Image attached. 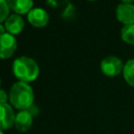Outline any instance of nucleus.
Instances as JSON below:
<instances>
[{"instance_id": "obj_11", "label": "nucleus", "mask_w": 134, "mask_h": 134, "mask_svg": "<svg viewBox=\"0 0 134 134\" xmlns=\"http://www.w3.org/2000/svg\"><path fill=\"white\" fill-rule=\"evenodd\" d=\"M122 72H124V77L126 82L130 86L134 87V59H131L126 63V65L124 66Z\"/></svg>"}, {"instance_id": "obj_19", "label": "nucleus", "mask_w": 134, "mask_h": 134, "mask_svg": "<svg viewBox=\"0 0 134 134\" xmlns=\"http://www.w3.org/2000/svg\"><path fill=\"white\" fill-rule=\"evenodd\" d=\"M90 1H93V0H90Z\"/></svg>"}, {"instance_id": "obj_9", "label": "nucleus", "mask_w": 134, "mask_h": 134, "mask_svg": "<svg viewBox=\"0 0 134 134\" xmlns=\"http://www.w3.org/2000/svg\"><path fill=\"white\" fill-rule=\"evenodd\" d=\"M15 127L20 132L27 131L32 125V114L28 110H21L16 114Z\"/></svg>"}, {"instance_id": "obj_14", "label": "nucleus", "mask_w": 134, "mask_h": 134, "mask_svg": "<svg viewBox=\"0 0 134 134\" xmlns=\"http://www.w3.org/2000/svg\"><path fill=\"white\" fill-rule=\"evenodd\" d=\"M7 100V94L4 90L0 89V104H6Z\"/></svg>"}, {"instance_id": "obj_2", "label": "nucleus", "mask_w": 134, "mask_h": 134, "mask_svg": "<svg viewBox=\"0 0 134 134\" xmlns=\"http://www.w3.org/2000/svg\"><path fill=\"white\" fill-rule=\"evenodd\" d=\"M13 72L20 82L28 83L35 81L39 75L37 62L28 57H19L13 63Z\"/></svg>"}, {"instance_id": "obj_4", "label": "nucleus", "mask_w": 134, "mask_h": 134, "mask_svg": "<svg viewBox=\"0 0 134 134\" xmlns=\"http://www.w3.org/2000/svg\"><path fill=\"white\" fill-rule=\"evenodd\" d=\"M17 49V40L14 35L5 32L0 36V58H10Z\"/></svg>"}, {"instance_id": "obj_15", "label": "nucleus", "mask_w": 134, "mask_h": 134, "mask_svg": "<svg viewBox=\"0 0 134 134\" xmlns=\"http://www.w3.org/2000/svg\"><path fill=\"white\" fill-rule=\"evenodd\" d=\"M5 32H6V28H5V26L2 25V24H0V36L3 35V34H5Z\"/></svg>"}, {"instance_id": "obj_1", "label": "nucleus", "mask_w": 134, "mask_h": 134, "mask_svg": "<svg viewBox=\"0 0 134 134\" xmlns=\"http://www.w3.org/2000/svg\"><path fill=\"white\" fill-rule=\"evenodd\" d=\"M9 102L16 108L27 110L34 105V91L32 88L24 82L15 83L9 90Z\"/></svg>"}, {"instance_id": "obj_3", "label": "nucleus", "mask_w": 134, "mask_h": 134, "mask_svg": "<svg viewBox=\"0 0 134 134\" xmlns=\"http://www.w3.org/2000/svg\"><path fill=\"white\" fill-rule=\"evenodd\" d=\"M124 64L121 60L114 55L106 57L100 62L102 72L107 76H116L124 70Z\"/></svg>"}, {"instance_id": "obj_5", "label": "nucleus", "mask_w": 134, "mask_h": 134, "mask_svg": "<svg viewBox=\"0 0 134 134\" xmlns=\"http://www.w3.org/2000/svg\"><path fill=\"white\" fill-rule=\"evenodd\" d=\"M27 19L32 26L44 27L49 21V16L45 9L41 7H34L29 10L27 15Z\"/></svg>"}, {"instance_id": "obj_7", "label": "nucleus", "mask_w": 134, "mask_h": 134, "mask_svg": "<svg viewBox=\"0 0 134 134\" xmlns=\"http://www.w3.org/2000/svg\"><path fill=\"white\" fill-rule=\"evenodd\" d=\"M15 113L13 108L6 104H0V128L8 129L15 124Z\"/></svg>"}, {"instance_id": "obj_8", "label": "nucleus", "mask_w": 134, "mask_h": 134, "mask_svg": "<svg viewBox=\"0 0 134 134\" xmlns=\"http://www.w3.org/2000/svg\"><path fill=\"white\" fill-rule=\"evenodd\" d=\"M4 26H5V28H6L8 34H12V35L15 36V35L20 34L23 30V28H24V20L20 15L14 14V15L8 16V18L5 20Z\"/></svg>"}, {"instance_id": "obj_10", "label": "nucleus", "mask_w": 134, "mask_h": 134, "mask_svg": "<svg viewBox=\"0 0 134 134\" xmlns=\"http://www.w3.org/2000/svg\"><path fill=\"white\" fill-rule=\"evenodd\" d=\"M6 2L9 8L13 9L18 15L29 13L34 4L32 0H6Z\"/></svg>"}, {"instance_id": "obj_12", "label": "nucleus", "mask_w": 134, "mask_h": 134, "mask_svg": "<svg viewBox=\"0 0 134 134\" xmlns=\"http://www.w3.org/2000/svg\"><path fill=\"white\" fill-rule=\"evenodd\" d=\"M120 34H121V39L126 43L134 45V24L125 25L121 28Z\"/></svg>"}, {"instance_id": "obj_18", "label": "nucleus", "mask_w": 134, "mask_h": 134, "mask_svg": "<svg viewBox=\"0 0 134 134\" xmlns=\"http://www.w3.org/2000/svg\"><path fill=\"white\" fill-rule=\"evenodd\" d=\"M0 84H1V80H0Z\"/></svg>"}, {"instance_id": "obj_6", "label": "nucleus", "mask_w": 134, "mask_h": 134, "mask_svg": "<svg viewBox=\"0 0 134 134\" xmlns=\"http://www.w3.org/2000/svg\"><path fill=\"white\" fill-rule=\"evenodd\" d=\"M116 17L125 25L134 24V5L131 3L119 4L116 8Z\"/></svg>"}, {"instance_id": "obj_13", "label": "nucleus", "mask_w": 134, "mask_h": 134, "mask_svg": "<svg viewBox=\"0 0 134 134\" xmlns=\"http://www.w3.org/2000/svg\"><path fill=\"white\" fill-rule=\"evenodd\" d=\"M9 14V6L6 0H0V22L5 21L8 18Z\"/></svg>"}, {"instance_id": "obj_16", "label": "nucleus", "mask_w": 134, "mask_h": 134, "mask_svg": "<svg viewBox=\"0 0 134 134\" xmlns=\"http://www.w3.org/2000/svg\"><path fill=\"white\" fill-rule=\"evenodd\" d=\"M124 3H131V2H133L134 0H121Z\"/></svg>"}, {"instance_id": "obj_17", "label": "nucleus", "mask_w": 134, "mask_h": 134, "mask_svg": "<svg viewBox=\"0 0 134 134\" xmlns=\"http://www.w3.org/2000/svg\"><path fill=\"white\" fill-rule=\"evenodd\" d=\"M0 134H4V133L2 132V129H1V128H0Z\"/></svg>"}]
</instances>
